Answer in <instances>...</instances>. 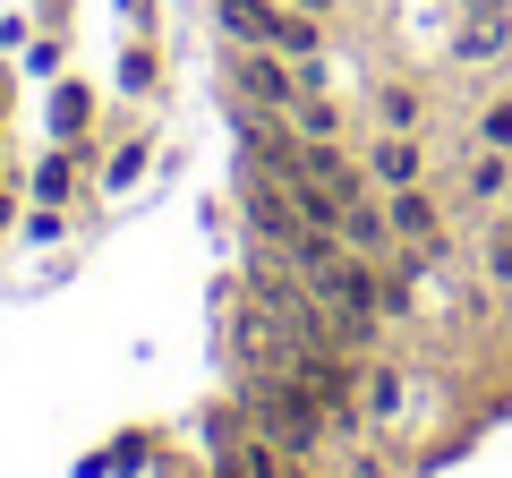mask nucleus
<instances>
[{
	"mask_svg": "<svg viewBox=\"0 0 512 478\" xmlns=\"http://www.w3.org/2000/svg\"><path fill=\"white\" fill-rule=\"evenodd\" d=\"M222 43H265L282 60H325V18L291 9V0H214Z\"/></svg>",
	"mask_w": 512,
	"mask_h": 478,
	"instance_id": "f257e3e1",
	"label": "nucleus"
},
{
	"mask_svg": "<svg viewBox=\"0 0 512 478\" xmlns=\"http://www.w3.org/2000/svg\"><path fill=\"white\" fill-rule=\"evenodd\" d=\"M222 86H231V103H248V111H291L299 94H316L308 69L282 60V52H265V43H231V52H222Z\"/></svg>",
	"mask_w": 512,
	"mask_h": 478,
	"instance_id": "f03ea898",
	"label": "nucleus"
},
{
	"mask_svg": "<svg viewBox=\"0 0 512 478\" xmlns=\"http://www.w3.org/2000/svg\"><path fill=\"white\" fill-rule=\"evenodd\" d=\"M444 60H453V69H504V60H512V0H478V9H461Z\"/></svg>",
	"mask_w": 512,
	"mask_h": 478,
	"instance_id": "7ed1b4c3",
	"label": "nucleus"
},
{
	"mask_svg": "<svg viewBox=\"0 0 512 478\" xmlns=\"http://www.w3.org/2000/svg\"><path fill=\"white\" fill-rule=\"evenodd\" d=\"M444 205H470V214H504L512 205V154L495 146H461V171L453 180H436Z\"/></svg>",
	"mask_w": 512,
	"mask_h": 478,
	"instance_id": "20e7f679",
	"label": "nucleus"
},
{
	"mask_svg": "<svg viewBox=\"0 0 512 478\" xmlns=\"http://www.w3.org/2000/svg\"><path fill=\"white\" fill-rule=\"evenodd\" d=\"M359 163H367V188H376V197L436 180V171H427V146H419V137H393V129H376V137H367V146H359Z\"/></svg>",
	"mask_w": 512,
	"mask_h": 478,
	"instance_id": "39448f33",
	"label": "nucleus"
},
{
	"mask_svg": "<svg viewBox=\"0 0 512 478\" xmlns=\"http://www.w3.org/2000/svg\"><path fill=\"white\" fill-rule=\"evenodd\" d=\"M342 248H359V257H376V265L402 257V231H393V214H384L376 188H367L359 205H342Z\"/></svg>",
	"mask_w": 512,
	"mask_h": 478,
	"instance_id": "423d86ee",
	"label": "nucleus"
},
{
	"mask_svg": "<svg viewBox=\"0 0 512 478\" xmlns=\"http://www.w3.org/2000/svg\"><path fill=\"white\" fill-rule=\"evenodd\" d=\"M43 120H52V146H86V137H94V86L60 69V77H52V103H43Z\"/></svg>",
	"mask_w": 512,
	"mask_h": 478,
	"instance_id": "0eeeda50",
	"label": "nucleus"
},
{
	"mask_svg": "<svg viewBox=\"0 0 512 478\" xmlns=\"http://www.w3.org/2000/svg\"><path fill=\"white\" fill-rule=\"evenodd\" d=\"M77 180H86V146H52L35 171H26V197H35V205H60V214H69V205H77Z\"/></svg>",
	"mask_w": 512,
	"mask_h": 478,
	"instance_id": "6e6552de",
	"label": "nucleus"
},
{
	"mask_svg": "<svg viewBox=\"0 0 512 478\" xmlns=\"http://www.w3.org/2000/svg\"><path fill=\"white\" fill-rule=\"evenodd\" d=\"M402 402H410V385H402V368L393 359H359V410H367V427H393L402 419Z\"/></svg>",
	"mask_w": 512,
	"mask_h": 478,
	"instance_id": "1a4fd4ad",
	"label": "nucleus"
},
{
	"mask_svg": "<svg viewBox=\"0 0 512 478\" xmlns=\"http://www.w3.org/2000/svg\"><path fill=\"white\" fill-rule=\"evenodd\" d=\"M282 120H291V137H308V146H342V129H350V111L333 103L325 86H316V94H299V103L282 111Z\"/></svg>",
	"mask_w": 512,
	"mask_h": 478,
	"instance_id": "9d476101",
	"label": "nucleus"
},
{
	"mask_svg": "<svg viewBox=\"0 0 512 478\" xmlns=\"http://www.w3.org/2000/svg\"><path fill=\"white\" fill-rule=\"evenodd\" d=\"M325 478H402V461L384 453V444H376V427H367V436L333 444V470H325Z\"/></svg>",
	"mask_w": 512,
	"mask_h": 478,
	"instance_id": "9b49d317",
	"label": "nucleus"
},
{
	"mask_svg": "<svg viewBox=\"0 0 512 478\" xmlns=\"http://www.w3.org/2000/svg\"><path fill=\"white\" fill-rule=\"evenodd\" d=\"M120 94L128 103H154V94H163V52H154V35H137L120 52Z\"/></svg>",
	"mask_w": 512,
	"mask_h": 478,
	"instance_id": "f8f14e48",
	"label": "nucleus"
},
{
	"mask_svg": "<svg viewBox=\"0 0 512 478\" xmlns=\"http://www.w3.org/2000/svg\"><path fill=\"white\" fill-rule=\"evenodd\" d=\"M376 129L419 137V129H427V94H419V86H376Z\"/></svg>",
	"mask_w": 512,
	"mask_h": 478,
	"instance_id": "ddd939ff",
	"label": "nucleus"
},
{
	"mask_svg": "<svg viewBox=\"0 0 512 478\" xmlns=\"http://www.w3.org/2000/svg\"><path fill=\"white\" fill-rule=\"evenodd\" d=\"M478 274H487V291H512V205L487 222V239H478Z\"/></svg>",
	"mask_w": 512,
	"mask_h": 478,
	"instance_id": "4468645a",
	"label": "nucleus"
},
{
	"mask_svg": "<svg viewBox=\"0 0 512 478\" xmlns=\"http://www.w3.org/2000/svg\"><path fill=\"white\" fill-rule=\"evenodd\" d=\"M470 146H495V154H512V94H495V103L470 120Z\"/></svg>",
	"mask_w": 512,
	"mask_h": 478,
	"instance_id": "2eb2a0df",
	"label": "nucleus"
},
{
	"mask_svg": "<svg viewBox=\"0 0 512 478\" xmlns=\"http://www.w3.org/2000/svg\"><path fill=\"white\" fill-rule=\"evenodd\" d=\"M137 180H146V137H128V146L103 163V188H111V197H128Z\"/></svg>",
	"mask_w": 512,
	"mask_h": 478,
	"instance_id": "dca6fc26",
	"label": "nucleus"
},
{
	"mask_svg": "<svg viewBox=\"0 0 512 478\" xmlns=\"http://www.w3.org/2000/svg\"><path fill=\"white\" fill-rule=\"evenodd\" d=\"M60 231H69V214H60V205H35V214H26V239H35V248H52Z\"/></svg>",
	"mask_w": 512,
	"mask_h": 478,
	"instance_id": "f3484780",
	"label": "nucleus"
},
{
	"mask_svg": "<svg viewBox=\"0 0 512 478\" xmlns=\"http://www.w3.org/2000/svg\"><path fill=\"white\" fill-rule=\"evenodd\" d=\"M26 69H35V77H60V43H26Z\"/></svg>",
	"mask_w": 512,
	"mask_h": 478,
	"instance_id": "a211bd4d",
	"label": "nucleus"
},
{
	"mask_svg": "<svg viewBox=\"0 0 512 478\" xmlns=\"http://www.w3.org/2000/svg\"><path fill=\"white\" fill-rule=\"evenodd\" d=\"M120 18L137 26V35H154V0H120Z\"/></svg>",
	"mask_w": 512,
	"mask_h": 478,
	"instance_id": "6ab92c4d",
	"label": "nucleus"
},
{
	"mask_svg": "<svg viewBox=\"0 0 512 478\" xmlns=\"http://www.w3.org/2000/svg\"><path fill=\"white\" fill-rule=\"evenodd\" d=\"M9 222H18V188L0 180V231H9Z\"/></svg>",
	"mask_w": 512,
	"mask_h": 478,
	"instance_id": "aec40b11",
	"label": "nucleus"
},
{
	"mask_svg": "<svg viewBox=\"0 0 512 478\" xmlns=\"http://www.w3.org/2000/svg\"><path fill=\"white\" fill-rule=\"evenodd\" d=\"M291 9H308V18H333V0H291Z\"/></svg>",
	"mask_w": 512,
	"mask_h": 478,
	"instance_id": "412c9836",
	"label": "nucleus"
},
{
	"mask_svg": "<svg viewBox=\"0 0 512 478\" xmlns=\"http://www.w3.org/2000/svg\"><path fill=\"white\" fill-rule=\"evenodd\" d=\"M0 137H9V77H0Z\"/></svg>",
	"mask_w": 512,
	"mask_h": 478,
	"instance_id": "4be33fe9",
	"label": "nucleus"
},
{
	"mask_svg": "<svg viewBox=\"0 0 512 478\" xmlns=\"http://www.w3.org/2000/svg\"><path fill=\"white\" fill-rule=\"evenodd\" d=\"M453 9H478V0H453Z\"/></svg>",
	"mask_w": 512,
	"mask_h": 478,
	"instance_id": "5701e85b",
	"label": "nucleus"
}]
</instances>
